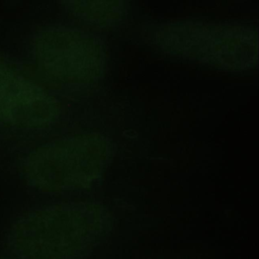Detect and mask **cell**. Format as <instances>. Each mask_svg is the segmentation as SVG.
I'll return each instance as SVG.
<instances>
[{"label":"cell","mask_w":259,"mask_h":259,"mask_svg":"<svg viewBox=\"0 0 259 259\" xmlns=\"http://www.w3.org/2000/svg\"><path fill=\"white\" fill-rule=\"evenodd\" d=\"M0 259H3V258H1V257H0Z\"/></svg>","instance_id":"52a82bcc"},{"label":"cell","mask_w":259,"mask_h":259,"mask_svg":"<svg viewBox=\"0 0 259 259\" xmlns=\"http://www.w3.org/2000/svg\"><path fill=\"white\" fill-rule=\"evenodd\" d=\"M58 100L14 66L0 60V121L7 125L38 130L59 118Z\"/></svg>","instance_id":"5b68a950"},{"label":"cell","mask_w":259,"mask_h":259,"mask_svg":"<svg viewBox=\"0 0 259 259\" xmlns=\"http://www.w3.org/2000/svg\"><path fill=\"white\" fill-rule=\"evenodd\" d=\"M109 156L110 145L103 134H76L31 151L23 163V174L28 184L40 192L76 191L102 176Z\"/></svg>","instance_id":"3957f363"},{"label":"cell","mask_w":259,"mask_h":259,"mask_svg":"<svg viewBox=\"0 0 259 259\" xmlns=\"http://www.w3.org/2000/svg\"><path fill=\"white\" fill-rule=\"evenodd\" d=\"M145 44L170 57L228 72L257 66L258 30L243 22L175 19L145 23Z\"/></svg>","instance_id":"6da1fadb"},{"label":"cell","mask_w":259,"mask_h":259,"mask_svg":"<svg viewBox=\"0 0 259 259\" xmlns=\"http://www.w3.org/2000/svg\"><path fill=\"white\" fill-rule=\"evenodd\" d=\"M64 9L75 18L96 26H114L124 20L128 12L125 1L73 0L61 3Z\"/></svg>","instance_id":"8992f818"},{"label":"cell","mask_w":259,"mask_h":259,"mask_svg":"<svg viewBox=\"0 0 259 259\" xmlns=\"http://www.w3.org/2000/svg\"><path fill=\"white\" fill-rule=\"evenodd\" d=\"M108 213L93 201L41 206L18 219L8 245L18 259H81L104 238Z\"/></svg>","instance_id":"7a4b0ae2"},{"label":"cell","mask_w":259,"mask_h":259,"mask_svg":"<svg viewBox=\"0 0 259 259\" xmlns=\"http://www.w3.org/2000/svg\"><path fill=\"white\" fill-rule=\"evenodd\" d=\"M32 53L45 74L66 85L94 84L105 71L103 44L80 28L58 25L40 29L32 40Z\"/></svg>","instance_id":"277c9868"}]
</instances>
